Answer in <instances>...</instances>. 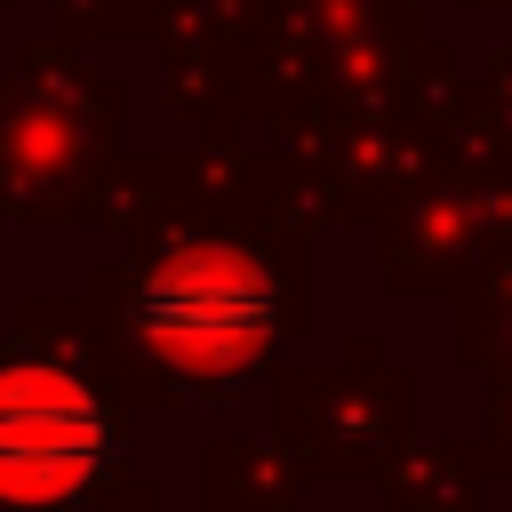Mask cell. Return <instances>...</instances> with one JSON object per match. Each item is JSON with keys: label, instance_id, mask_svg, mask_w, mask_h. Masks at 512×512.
I'll use <instances>...</instances> for the list:
<instances>
[{"label": "cell", "instance_id": "cell-1", "mask_svg": "<svg viewBox=\"0 0 512 512\" xmlns=\"http://www.w3.org/2000/svg\"><path fill=\"white\" fill-rule=\"evenodd\" d=\"M272 320H280L272 272L248 248H224V240H184L136 280L144 344L176 368H200V376L248 368L272 344Z\"/></svg>", "mask_w": 512, "mask_h": 512}, {"label": "cell", "instance_id": "cell-2", "mask_svg": "<svg viewBox=\"0 0 512 512\" xmlns=\"http://www.w3.org/2000/svg\"><path fill=\"white\" fill-rule=\"evenodd\" d=\"M112 448L96 384L64 360H0V504H72Z\"/></svg>", "mask_w": 512, "mask_h": 512}]
</instances>
